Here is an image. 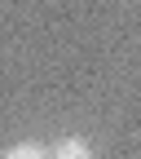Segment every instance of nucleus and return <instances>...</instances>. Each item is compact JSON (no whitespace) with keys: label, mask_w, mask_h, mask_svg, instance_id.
Returning <instances> with one entry per match:
<instances>
[{"label":"nucleus","mask_w":141,"mask_h":159,"mask_svg":"<svg viewBox=\"0 0 141 159\" xmlns=\"http://www.w3.org/2000/svg\"><path fill=\"white\" fill-rule=\"evenodd\" d=\"M0 159H49V146H40V142H18V146H9Z\"/></svg>","instance_id":"obj_2"},{"label":"nucleus","mask_w":141,"mask_h":159,"mask_svg":"<svg viewBox=\"0 0 141 159\" xmlns=\"http://www.w3.org/2000/svg\"><path fill=\"white\" fill-rule=\"evenodd\" d=\"M49 159H93V146L84 137H62V142L49 146Z\"/></svg>","instance_id":"obj_1"}]
</instances>
